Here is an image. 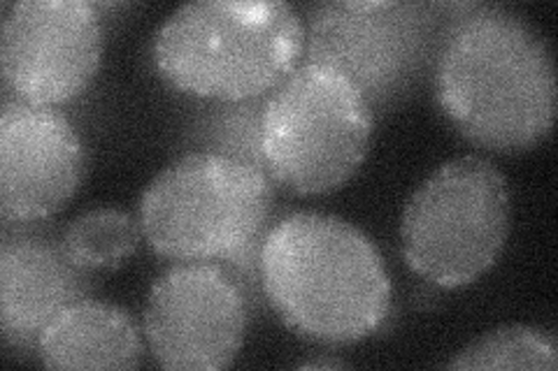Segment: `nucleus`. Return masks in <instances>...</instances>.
Masks as SVG:
<instances>
[{
  "mask_svg": "<svg viewBox=\"0 0 558 371\" xmlns=\"http://www.w3.org/2000/svg\"><path fill=\"white\" fill-rule=\"evenodd\" d=\"M433 88L451 126L480 149L526 151L554 128L551 47L517 12L473 8L449 22L433 63Z\"/></svg>",
  "mask_w": 558,
  "mask_h": 371,
  "instance_id": "nucleus-1",
  "label": "nucleus"
},
{
  "mask_svg": "<svg viewBox=\"0 0 558 371\" xmlns=\"http://www.w3.org/2000/svg\"><path fill=\"white\" fill-rule=\"evenodd\" d=\"M303 51L305 24L282 0H196L168 14L154 35L163 79L223 102L270 94Z\"/></svg>",
  "mask_w": 558,
  "mask_h": 371,
  "instance_id": "nucleus-4",
  "label": "nucleus"
},
{
  "mask_svg": "<svg viewBox=\"0 0 558 371\" xmlns=\"http://www.w3.org/2000/svg\"><path fill=\"white\" fill-rule=\"evenodd\" d=\"M373 108L338 70L303 63L268 94L260 147L275 186L319 196L352 180L368 156Z\"/></svg>",
  "mask_w": 558,
  "mask_h": 371,
  "instance_id": "nucleus-5",
  "label": "nucleus"
},
{
  "mask_svg": "<svg viewBox=\"0 0 558 371\" xmlns=\"http://www.w3.org/2000/svg\"><path fill=\"white\" fill-rule=\"evenodd\" d=\"M275 184L268 174L215 151H186L154 176L140 200V227L156 256L223 262L242 288L260 281Z\"/></svg>",
  "mask_w": 558,
  "mask_h": 371,
  "instance_id": "nucleus-3",
  "label": "nucleus"
},
{
  "mask_svg": "<svg viewBox=\"0 0 558 371\" xmlns=\"http://www.w3.org/2000/svg\"><path fill=\"white\" fill-rule=\"evenodd\" d=\"M143 325L161 367L223 369L238 358L247 337V295L219 264L180 262L154 281Z\"/></svg>",
  "mask_w": 558,
  "mask_h": 371,
  "instance_id": "nucleus-8",
  "label": "nucleus"
},
{
  "mask_svg": "<svg viewBox=\"0 0 558 371\" xmlns=\"http://www.w3.org/2000/svg\"><path fill=\"white\" fill-rule=\"evenodd\" d=\"M140 237L143 227L129 211L94 207L65 225L61 246L65 256L86 272L112 270L137 251Z\"/></svg>",
  "mask_w": 558,
  "mask_h": 371,
  "instance_id": "nucleus-13",
  "label": "nucleus"
},
{
  "mask_svg": "<svg viewBox=\"0 0 558 371\" xmlns=\"http://www.w3.org/2000/svg\"><path fill=\"white\" fill-rule=\"evenodd\" d=\"M266 100L268 94L235 102L213 100V104L201 110L191 123V139L201 151L235 158L268 174L264 147H260V121H264Z\"/></svg>",
  "mask_w": 558,
  "mask_h": 371,
  "instance_id": "nucleus-14",
  "label": "nucleus"
},
{
  "mask_svg": "<svg viewBox=\"0 0 558 371\" xmlns=\"http://www.w3.org/2000/svg\"><path fill=\"white\" fill-rule=\"evenodd\" d=\"M92 290L89 272L77 268L61 242L5 237L0 246V323L8 346L38 350L45 327Z\"/></svg>",
  "mask_w": 558,
  "mask_h": 371,
  "instance_id": "nucleus-11",
  "label": "nucleus"
},
{
  "mask_svg": "<svg viewBox=\"0 0 558 371\" xmlns=\"http://www.w3.org/2000/svg\"><path fill=\"white\" fill-rule=\"evenodd\" d=\"M558 367L556 337L533 325H505L477 337L447 362V369H549Z\"/></svg>",
  "mask_w": 558,
  "mask_h": 371,
  "instance_id": "nucleus-15",
  "label": "nucleus"
},
{
  "mask_svg": "<svg viewBox=\"0 0 558 371\" xmlns=\"http://www.w3.org/2000/svg\"><path fill=\"white\" fill-rule=\"evenodd\" d=\"M440 5L396 0H333L310 12L305 63L352 79L371 108L405 98L435 63L442 42Z\"/></svg>",
  "mask_w": 558,
  "mask_h": 371,
  "instance_id": "nucleus-7",
  "label": "nucleus"
},
{
  "mask_svg": "<svg viewBox=\"0 0 558 371\" xmlns=\"http://www.w3.org/2000/svg\"><path fill=\"white\" fill-rule=\"evenodd\" d=\"M260 288L299 337L356 344L391 309V279L375 242L340 217L295 211L260 246Z\"/></svg>",
  "mask_w": 558,
  "mask_h": 371,
  "instance_id": "nucleus-2",
  "label": "nucleus"
},
{
  "mask_svg": "<svg viewBox=\"0 0 558 371\" xmlns=\"http://www.w3.org/2000/svg\"><path fill=\"white\" fill-rule=\"evenodd\" d=\"M102 47L100 14L86 0H22L0 30L3 79L20 100L51 108L92 84Z\"/></svg>",
  "mask_w": 558,
  "mask_h": 371,
  "instance_id": "nucleus-9",
  "label": "nucleus"
},
{
  "mask_svg": "<svg viewBox=\"0 0 558 371\" xmlns=\"http://www.w3.org/2000/svg\"><path fill=\"white\" fill-rule=\"evenodd\" d=\"M510 225L505 174L482 156H459L410 196L400 219V246L414 274L440 288H461L494 268Z\"/></svg>",
  "mask_w": 558,
  "mask_h": 371,
  "instance_id": "nucleus-6",
  "label": "nucleus"
},
{
  "mask_svg": "<svg viewBox=\"0 0 558 371\" xmlns=\"http://www.w3.org/2000/svg\"><path fill=\"white\" fill-rule=\"evenodd\" d=\"M143 353L129 311L92 297L65 307L38 342V358L49 369H133Z\"/></svg>",
  "mask_w": 558,
  "mask_h": 371,
  "instance_id": "nucleus-12",
  "label": "nucleus"
},
{
  "mask_svg": "<svg viewBox=\"0 0 558 371\" xmlns=\"http://www.w3.org/2000/svg\"><path fill=\"white\" fill-rule=\"evenodd\" d=\"M86 170L82 137L49 104L8 100L0 112V214L31 223L57 214Z\"/></svg>",
  "mask_w": 558,
  "mask_h": 371,
  "instance_id": "nucleus-10",
  "label": "nucleus"
}]
</instances>
